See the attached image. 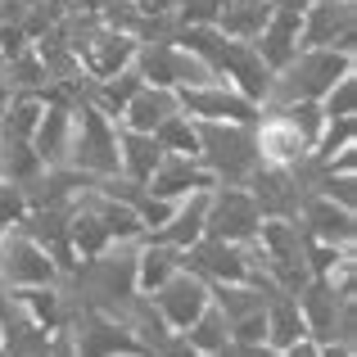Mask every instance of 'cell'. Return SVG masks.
I'll list each match as a JSON object with an SVG mask.
<instances>
[{"instance_id":"d4e9b609","label":"cell","mask_w":357,"mask_h":357,"mask_svg":"<svg viewBox=\"0 0 357 357\" xmlns=\"http://www.w3.org/2000/svg\"><path fill=\"white\" fill-rule=\"evenodd\" d=\"M176 335H181V340L190 344V349H199L204 357H208V353H218L222 344L231 340V326H227V317H222V307L208 298V307H204V312L195 317V321L185 326V331H176Z\"/></svg>"},{"instance_id":"e0dca14e","label":"cell","mask_w":357,"mask_h":357,"mask_svg":"<svg viewBox=\"0 0 357 357\" xmlns=\"http://www.w3.org/2000/svg\"><path fill=\"white\" fill-rule=\"evenodd\" d=\"M298 27H303V14H298V9H276V5H271L262 32L253 36V50L262 54V63H267L271 73L285 68V63L303 50V45H298Z\"/></svg>"},{"instance_id":"e575fe53","label":"cell","mask_w":357,"mask_h":357,"mask_svg":"<svg viewBox=\"0 0 357 357\" xmlns=\"http://www.w3.org/2000/svg\"><path fill=\"white\" fill-rule=\"evenodd\" d=\"M0 73H5V50H0Z\"/></svg>"},{"instance_id":"44dd1931","label":"cell","mask_w":357,"mask_h":357,"mask_svg":"<svg viewBox=\"0 0 357 357\" xmlns=\"http://www.w3.org/2000/svg\"><path fill=\"white\" fill-rule=\"evenodd\" d=\"M262 326H267V349L271 353H285L289 344H298V340H307V326H303V312H298V303H294V294H271L267 298V307H262Z\"/></svg>"},{"instance_id":"4fadbf2b","label":"cell","mask_w":357,"mask_h":357,"mask_svg":"<svg viewBox=\"0 0 357 357\" xmlns=\"http://www.w3.org/2000/svg\"><path fill=\"white\" fill-rule=\"evenodd\" d=\"M208 298H213V294H208V280H199L195 271L181 267L172 280H163V285L149 294V303L158 307V317H163L172 331H185V326H190L195 317L208 307Z\"/></svg>"},{"instance_id":"5b68a950","label":"cell","mask_w":357,"mask_h":357,"mask_svg":"<svg viewBox=\"0 0 357 357\" xmlns=\"http://www.w3.org/2000/svg\"><path fill=\"white\" fill-rule=\"evenodd\" d=\"M0 285L5 289H32V285H63V271L27 231L5 227L0 231Z\"/></svg>"},{"instance_id":"8fae6325","label":"cell","mask_w":357,"mask_h":357,"mask_svg":"<svg viewBox=\"0 0 357 357\" xmlns=\"http://www.w3.org/2000/svg\"><path fill=\"white\" fill-rule=\"evenodd\" d=\"M244 190L253 195L262 218H298V204H303V190H298L294 172L280 163H258L249 176H244Z\"/></svg>"},{"instance_id":"ac0fdd59","label":"cell","mask_w":357,"mask_h":357,"mask_svg":"<svg viewBox=\"0 0 357 357\" xmlns=\"http://www.w3.org/2000/svg\"><path fill=\"white\" fill-rule=\"evenodd\" d=\"M204 218H208V190H195L185 195V199L172 204V213H167L163 227H154L145 240H158V244H172V249H190L195 240L204 236Z\"/></svg>"},{"instance_id":"7c38bea8","label":"cell","mask_w":357,"mask_h":357,"mask_svg":"<svg viewBox=\"0 0 357 357\" xmlns=\"http://www.w3.org/2000/svg\"><path fill=\"white\" fill-rule=\"evenodd\" d=\"M68 218H73V208H59V204H41V208H27L23 218H18V231H27V236L41 244L63 276H73V267H77L73 236H68Z\"/></svg>"},{"instance_id":"1f68e13d","label":"cell","mask_w":357,"mask_h":357,"mask_svg":"<svg viewBox=\"0 0 357 357\" xmlns=\"http://www.w3.org/2000/svg\"><path fill=\"white\" fill-rule=\"evenodd\" d=\"M276 357H317V340H298V344H289V349L276 353Z\"/></svg>"},{"instance_id":"d6986e66","label":"cell","mask_w":357,"mask_h":357,"mask_svg":"<svg viewBox=\"0 0 357 357\" xmlns=\"http://www.w3.org/2000/svg\"><path fill=\"white\" fill-rule=\"evenodd\" d=\"M68 145H73V105H45V114L32 131V149L41 158V167L68 163Z\"/></svg>"},{"instance_id":"4316f807","label":"cell","mask_w":357,"mask_h":357,"mask_svg":"<svg viewBox=\"0 0 357 357\" xmlns=\"http://www.w3.org/2000/svg\"><path fill=\"white\" fill-rule=\"evenodd\" d=\"M317 105H321V114H326V118H349L353 109H357V82H353V73H344V77L335 82V86L326 91Z\"/></svg>"},{"instance_id":"4dcf8cb0","label":"cell","mask_w":357,"mask_h":357,"mask_svg":"<svg viewBox=\"0 0 357 357\" xmlns=\"http://www.w3.org/2000/svg\"><path fill=\"white\" fill-rule=\"evenodd\" d=\"M317 357H353V344H340V340H326V344H317Z\"/></svg>"},{"instance_id":"836d02e7","label":"cell","mask_w":357,"mask_h":357,"mask_svg":"<svg viewBox=\"0 0 357 357\" xmlns=\"http://www.w3.org/2000/svg\"><path fill=\"white\" fill-rule=\"evenodd\" d=\"M122 357H154V353H122Z\"/></svg>"},{"instance_id":"cb8c5ba5","label":"cell","mask_w":357,"mask_h":357,"mask_svg":"<svg viewBox=\"0 0 357 357\" xmlns=\"http://www.w3.org/2000/svg\"><path fill=\"white\" fill-rule=\"evenodd\" d=\"M145 86V77H140L136 68H122V73H114V77H100V82H86V105H96L105 118H122V109H127V100L136 96V91Z\"/></svg>"},{"instance_id":"f1b7e54d","label":"cell","mask_w":357,"mask_h":357,"mask_svg":"<svg viewBox=\"0 0 357 357\" xmlns=\"http://www.w3.org/2000/svg\"><path fill=\"white\" fill-rule=\"evenodd\" d=\"M208 357H276L267 349V344H240V340H227L218 353H208Z\"/></svg>"},{"instance_id":"9c48e42d","label":"cell","mask_w":357,"mask_h":357,"mask_svg":"<svg viewBox=\"0 0 357 357\" xmlns=\"http://www.w3.org/2000/svg\"><path fill=\"white\" fill-rule=\"evenodd\" d=\"M176 105H181V114L195 118V122H258V114H262L253 100H244L236 86H227V82L185 86V91H176Z\"/></svg>"},{"instance_id":"30bf717a","label":"cell","mask_w":357,"mask_h":357,"mask_svg":"<svg viewBox=\"0 0 357 357\" xmlns=\"http://www.w3.org/2000/svg\"><path fill=\"white\" fill-rule=\"evenodd\" d=\"M218 77L227 82V86H236L244 100H253V105L262 109V100H267L271 77H276V73L262 63V54L253 50V41H236V36H227L222 59H218Z\"/></svg>"},{"instance_id":"9a60e30c","label":"cell","mask_w":357,"mask_h":357,"mask_svg":"<svg viewBox=\"0 0 357 357\" xmlns=\"http://www.w3.org/2000/svg\"><path fill=\"white\" fill-rule=\"evenodd\" d=\"M298 227H303L307 240H321V244H344V249H353V240H357L353 208H340V204H331L326 195H303V204H298Z\"/></svg>"},{"instance_id":"f546056e","label":"cell","mask_w":357,"mask_h":357,"mask_svg":"<svg viewBox=\"0 0 357 357\" xmlns=\"http://www.w3.org/2000/svg\"><path fill=\"white\" fill-rule=\"evenodd\" d=\"M154 357H204V353H199V349H190V344H185L181 335H172V340H167Z\"/></svg>"},{"instance_id":"8992f818","label":"cell","mask_w":357,"mask_h":357,"mask_svg":"<svg viewBox=\"0 0 357 357\" xmlns=\"http://www.w3.org/2000/svg\"><path fill=\"white\" fill-rule=\"evenodd\" d=\"M262 231V213L244 185H213L208 190V218H204V236L231 240V244H253Z\"/></svg>"},{"instance_id":"484cf974","label":"cell","mask_w":357,"mask_h":357,"mask_svg":"<svg viewBox=\"0 0 357 357\" xmlns=\"http://www.w3.org/2000/svg\"><path fill=\"white\" fill-rule=\"evenodd\" d=\"M154 140L163 145V154H195V158H199V131H195V118H185L181 109H176L172 118L158 122Z\"/></svg>"},{"instance_id":"7402d4cb","label":"cell","mask_w":357,"mask_h":357,"mask_svg":"<svg viewBox=\"0 0 357 357\" xmlns=\"http://www.w3.org/2000/svg\"><path fill=\"white\" fill-rule=\"evenodd\" d=\"M176 91H167V86H140L136 96L127 100V109H122V118H118V127H131V131H154L163 118H172L176 114Z\"/></svg>"},{"instance_id":"83f0119b","label":"cell","mask_w":357,"mask_h":357,"mask_svg":"<svg viewBox=\"0 0 357 357\" xmlns=\"http://www.w3.org/2000/svg\"><path fill=\"white\" fill-rule=\"evenodd\" d=\"M27 213V195L18 181H5L0 176V227H18V218Z\"/></svg>"},{"instance_id":"d6a6232c","label":"cell","mask_w":357,"mask_h":357,"mask_svg":"<svg viewBox=\"0 0 357 357\" xmlns=\"http://www.w3.org/2000/svg\"><path fill=\"white\" fill-rule=\"evenodd\" d=\"M271 5H276V9H298V14H303L312 0H271Z\"/></svg>"},{"instance_id":"2e32d148","label":"cell","mask_w":357,"mask_h":357,"mask_svg":"<svg viewBox=\"0 0 357 357\" xmlns=\"http://www.w3.org/2000/svg\"><path fill=\"white\" fill-rule=\"evenodd\" d=\"M213 185H218L213 172L195 154H163V163H158L154 176L145 181V190L176 204V199H185V195H195V190H213Z\"/></svg>"},{"instance_id":"603a6c76","label":"cell","mask_w":357,"mask_h":357,"mask_svg":"<svg viewBox=\"0 0 357 357\" xmlns=\"http://www.w3.org/2000/svg\"><path fill=\"white\" fill-rule=\"evenodd\" d=\"M181 271V249L158 240H140L136 244V289L140 294H154L163 280H172Z\"/></svg>"},{"instance_id":"3957f363","label":"cell","mask_w":357,"mask_h":357,"mask_svg":"<svg viewBox=\"0 0 357 357\" xmlns=\"http://www.w3.org/2000/svg\"><path fill=\"white\" fill-rule=\"evenodd\" d=\"M68 163L86 176H114L118 172V122L105 118L96 105L77 100L73 105V145H68Z\"/></svg>"},{"instance_id":"ba28073f","label":"cell","mask_w":357,"mask_h":357,"mask_svg":"<svg viewBox=\"0 0 357 357\" xmlns=\"http://www.w3.org/2000/svg\"><path fill=\"white\" fill-rule=\"evenodd\" d=\"M181 267L195 271L199 280H208V285H240V280H249L253 262H249V244L199 236L190 249L181 253Z\"/></svg>"},{"instance_id":"ffe728a7","label":"cell","mask_w":357,"mask_h":357,"mask_svg":"<svg viewBox=\"0 0 357 357\" xmlns=\"http://www.w3.org/2000/svg\"><path fill=\"white\" fill-rule=\"evenodd\" d=\"M163 163V145L154 140V131H131L118 127V172L145 185L154 176V167Z\"/></svg>"},{"instance_id":"5bb4252c","label":"cell","mask_w":357,"mask_h":357,"mask_svg":"<svg viewBox=\"0 0 357 357\" xmlns=\"http://www.w3.org/2000/svg\"><path fill=\"white\" fill-rule=\"evenodd\" d=\"M136 36L131 32H118V27H105L100 23L96 32L86 36V45L77 50V63H82V73H86L91 82H100V77H114V73L122 68H131V59H136Z\"/></svg>"},{"instance_id":"277c9868","label":"cell","mask_w":357,"mask_h":357,"mask_svg":"<svg viewBox=\"0 0 357 357\" xmlns=\"http://www.w3.org/2000/svg\"><path fill=\"white\" fill-rule=\"evenodd\" d=\"M131 68L149 82V86H167V91H185V86H208V82H222L218 73L204 59H195L185 45L176 41H140Z\"/></svg>"},{"instance_id":"52a82bcc","label":"cell","mask_w":357,"mask_h":357,"mask_svg":"<svg viewBox=\"0 0 357 357\" xmlns=\"http://www.w3.org/2000/svg\"><path fill=\"white\" fill-rule=\"evenodd\" d=\"M298 45L353 54L357 50V9H353V0H312V5L303 9Z\"/></svg>"},{"instance_id":"6da1fadb","label":"cell","mask_w":357,"mask_h":357,"mask_svg":"<svg viewBox=\"0 0 357 357\" xmlns=\"http://www.w3.org/2000/svg\"><path fill=\"white\" fill-rule=\"evenodd\" d=\"M199 131V163L218 185H244V176L262 163L253 122H195Z\"/></svg>"},{"instance_id":"7a4b0ae2","label":"cell","mask_w":357,"mask_h":357,"mask_svg":"<svg viewBox=\"0 0 357 357\" xmlns=\"http://www.w3.org/2000/svg\"><path fill=\"white\" fill-rule=\"evenodd\" d=\"M353 73V54L344 50H298L285 68H276L271 77V91L262 105H289V100H321L335 82Z\"/></svg>"}]
</instances>
